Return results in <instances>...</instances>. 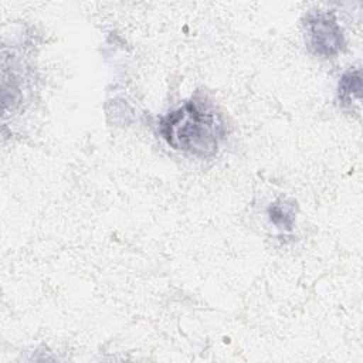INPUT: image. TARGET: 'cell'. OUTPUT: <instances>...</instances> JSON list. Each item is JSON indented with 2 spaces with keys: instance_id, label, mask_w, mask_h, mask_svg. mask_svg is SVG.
I'll use <instances>...</instances> for the list:
<instances>
[{
  "instance_id": "6da1fadb",
  "label": "cell",
  "mask_w": 363,
  "mask_h": 363,
  "mask_svg": "<svg viewBox=\"0 0 363 363\" xmlns=\"http://www.w3.org/2000/svg\"><path fill=\"white\" fill-rule=\"evenodd\" d=\"M159 133L176 150L210 157L225 138V122L213 102L196 95L160 118Z\"/></svg>"
},
{
  "instance_id": "7a4b0ae2",
  "label": "cell",
  "mask_w": 363,
  "mask_h": 363,
  "mask_svg": "<svg viewBox=\"0 0 363 363\" xmlns=\"http://www.w3.org/2000/svg\"><path fill=\"white\" fill-rule=\"evenodd\" d=\"M306 34L308 44L316 55L329 58L339 54L345 47L343 31L330 11L309 13L306 16Z\"/></svg>"
},
{
  "instance_id": "3957f363",
  "label": "cell",
  "mask_w": 363,
  "mask_h": 363,
  "mask_svg": "<svg viewBox=\"0 0 363 363\" xmlns=\"http://www.w3.org/2000/svg\"><path fill=\"white\" fill-rule=\"evenodd\" d=\"M339 99L345 105H350L354 98H360L362 94V79H360V71L359 69H350L343 74L339 82Z\"/></svg>"
},
{
  "instance_id": "277c9868",
  "label": "cell",
  "mask_w": 363,
  "mask_h": 363,
  "mask_svg": "<svg viewBox=\"0 0 363 363\" xmlns=\"http://www.w3.org/2000/svg\"><path fill=\"white\" fill-rule=\"evenodd\" d=\"M268 216H269L271 221L275 225H278L279 228H285V230L292 228V223H294L292 208L288 204H285L284 201H277V203L271 204L268 207Z\"/></svg>"
}]
</instances>
